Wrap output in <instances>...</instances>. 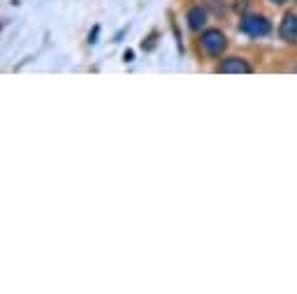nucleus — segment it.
<instances>
[{
    "instance_id": "obj_4",
    "label": "nucleus",
    "mask_w": 297,
    "mask_h": 294,
    "mask_svg": "<svg viewBox=\"0 0 297 294\" xmlns=\"http://www.w3.org/2000/svg\"><path fill=\"white\" fill-rule=\"evenodd\" d=\"M279 35H281V39H286V42H295L297 39V14L295 12H288L286 17H283Z\"/></svg>"
},
{
    "instance_id": "obj_6",
    "label": "nucleus",
    "mask_w": 297,
    "mask_h": 294,
    "mask_svg": "<svg viewBox=\"0 0 297 294\" xmlns=\"http://www.w3.org/2000/svg\"><path fill=\"white\" fill-rule=\"evenodd\" d=\"M98 33H100V26H93V30L88 33V42H91V44L98 42Z\"/></svg>"
},
{
    "instance_id": "obj_9",
    "label": "nucleus",
    "mask_w": 297,
    "mask_h": 294,
    "mask_svg": "<svg viewBox=\"0 0 297 294\" xmlns=\"http://www.w3.org/2000/svg\"><path fill=\"white\" fill-rule=\"evenodd\" d=\"M270 3H274V5H283L286 0H270Z\"/></svg>"
},
{
    "instance_id": "obj_7",
    "label": "nucleus",
    "mask_w": 297,
    "mask_h": 294,
    "mask_svg": "<svg viewBox=\"0 0 297 294\" xmlns=\"http://www.w3.org/2000/svg\"><path fill=\"white\" fill-rule=\"evenodd\" d=\"M123 60H126V63H132V60H135V54H132V51L128 49L126 54H123Z\"/></svg>"
},
{
    "instance_id": "obj_3",
    "label": "nucleus",
    "mask_w": 297,
    "mask_h": 294,
    "mask_svg": "<svg viewBox=\"0 0 297 294\" xmlns=\"http://www.w3.org/2000/svg\"><path fill=\"white\" fill-rule=\"evenodd\" d=\"M218 72L220 74H248L251 65L239 56H230V58H223V63L218 65Z\"/></svg>"
},
{
    "instance_id": "obj_1",
    "label": "nucleus",
    "mask_w": 297,
    "mask_h": 294,
    "mask_svg": "<svg viewBox=\"0 0 297 294\" xmlns=\"http://www.w3.org/2000/svg\"><path fill=\"white\" fill-rule=\"evenodd\" d=\"M200 47H202V51L207 56L216 58V56H220L226 51L228 37L220 33L218 28H207V30H202V35H200Z\"/></svg>"
},
{
    "instance_id": "obj_8",
    "label": "nucleus",
    "mask_w": 297,
    "mask_h": 294,
    "mask_svg": "<svg viewBox=\"0 0 297 294\" xmlns=\"http://www.w3.org/2000/svg\"><path fill=\"white\" fill-rule=\"evenodd\" d=\"M246 3H248V0H237L235 10H244V7H246Z\"/></svg>"
},
{
    "instance_id": "obj_5",
    "label": "nucleus",
    "mask_w": 297,
    "mask_h": 294,
    "mask_svg": "<svg viewBox=\"0 0 297 294\" xmlns=\"http://www.w3.org/2000/svg\"><path fill=\"white\" fill-rule=\"evenodd\" d=\"M186 21H188V28H191V30H202V26L207 23V10H204L202 5L191 7L186 14Z\"/></svg>"
},
{
    "instance_id": "obj_2",
    "label": "nucleus",
    "mask_w": 297,
    "mask_h": 294,
    "mask_svg": "<svg viewBox=\"0 0 297 294\" xmlns=\"http://www.w3.org/2000/svg\"><path fill=\"white\" fill-rule=\"evenodd\" d=\"M239 30L251 37H265V35H270L272 30V23L263 17V14H246L239 23Z\"/></svg>"
}]
</instances>
